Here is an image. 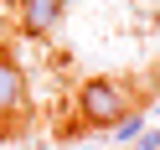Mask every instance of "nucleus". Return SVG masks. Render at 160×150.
<instances>
[{
	"label": "nucleus",
	"instance_id": "20e7f679",
	"mask_svg": "<svg viewBox=\"0 0 160 150\" xmlns=\"http://www.w3.org/2000/svg\"><path fill=\"white\" fill-rule=\"evenodd\" d=\"M139 135H145V114H139V109H129V114L114 124V145H134Z\"/></svg>",
	"mask_w": 160,
	"mask_h": 150
},
{
	"label": "nucleus",
	"instance_id": "39448f33",
	"mask_svg": "<svg viewBox=\"0 0 160 150\" xmlns=\"http://www.w3.org/2000/svg\"><path fill=\"white\" fill-rule=\"evenodd\" d=\"M129 150H160V129H145V135H139Z\"/></svg>",
	"mask_w": 160,
	"mask_h": 150
},
{
	"label": "nucleus",
	"instance_id": "423d86ee",
	"mask_svg": "<svg viewBox=\"0 0 160 150\" xmlns=\"http://www.w3.org/2000/svg\"><path fill=\"white\" fill-rule=\"evenodd\" d=\"M67 150H103V145H67Z\"/></svg>",
	"mask_w": 160,
	"mask_h": 150
},
{
	"label": "nucleus",
	"instance_id": "f03ea898",
	"mask_svg": "<svg viewBox=\"0 0 160 150\" xmlns=\"http://www.w3.org/2000/svg\"><path fill=\"white\" fill-rule=\"evenodd\" d=\"M26 104H31V93H26V73H21V62H16L11 47H0V119L26 114Z\"/></svg>",
	"mask_w": 160,
	"mask_h": 150
},
{
	"label": "nucleus",
	"instance_id": "f257e3e1",
	"mask_svg": "<svg viewBox=\"0 0 160 150\" xmlns=\"http://www.w3.org/2000/svg\"><path fill=\"white\" fill-rule=\"evenodd\" d=\"M129 109L134 104H129V83L124 78H88V83L78 88V114H83L88 124H98V129H114Z\"/></svg>",
	"mask_w": 160,
	"mask_h": 150
},
{
	"label": "nucleus",
	"instance_id": "7ed1b4c3",
	"mask_svg": "<svg viewBox=\"0 0 160 150\" xmlns=\"http://www.w3.org/2000/svg\"><path fill=\"white\" fill-rule=\"evenodd\" d=\"M62 11H67V0H21V31L26 36H52Z\"/></svg>",
	"mask_w": 160,
	"mask_h": 150
},
{
	"label": "nucleus",
	"instance_id": "0eeeda50",
	"mask_svg": "<svg viewBox=\"0 0 160 150\" xmlns=\"http://www.w3.org/2000/svg\"><path fill=\"white\" fill-rule=\"evenodd\" d=\"M155 114H160V109H155Z\"/></svg>",
	"mask_w": 160,
	"mask_h": 150
}]
</instances>
